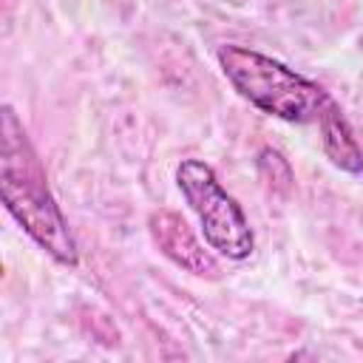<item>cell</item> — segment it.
Masks as SVG:
<instances>
[{
	"instance_id": "5b68a950",
	"label": "cell",
	"mask_w": 363,
	"mask_h": 363,
	"mask_svg": "<svg viewBox=\"0 0 363 363\" xmlns=\"http://www.w3.org/2000/svg\"><path fill=\"white\" fill-rule=\"evenodd\" d=\"M318 128H320L323 153L332 159V164L346 170V173H360L363 170V150H360V145L352 133V125L346 122L337 102H332L323 111V116L318 119Z\"/></svg>"
},
{
	"instance_id": "6da1fadb",
	"label": "cell",
	"mask_w": 363,
	"mask_h": 363,
	"mask_svg": "<svg viewBox=\"0 0 363 363\" xmlns=\"http://www.w3.org/2000/svg\"><path fill=\"white\" fill-rule=\"evenodd\" d=\"M3 150H0V193L6 210L17 224L60 264L77 267V244L68 233V224L54 204L45 173L37 153L31 150L17 116L11 108H3Z\"/></svg>"
},
{
	"instance_id": "277c9868",
	"label": "cell",
	"mask_w": 363,
	"mask_h": 363,
	"mask_svg": "<svg viewBox=\"0 0 363 363\" xmlns=\"http://www.w3.org/2000/svg\"><path fill=\"white\" fill-rule=\"evenodd\" d=\"M147 224H150L153 241L173 264H179L182 269H187L193 275H201V278H218L221 269H218L216 258L199 244V238L193 235V230L187 227V221L179 213L156 210Z\"/></svg>"
},
{
	"instance_id": "3957f363",
	"label": "cell",
	"mask_w": 363,
	"mask_h": 363,
	"mask_svg": "<svg viewBox=\"0 0 363 363\" xmlns=\"http://www.w3.org/2000/svg\"><path fill=\"white\" fill-rule=\"evenodd\" d=\"M176 184L190 210L199 216L204 241L233 261L250 258V252L255 250L250 221L238 201L221 187L213 167L201 159H184L176 167Z\"/></svg>"
},
{
	"instance_id": "7a4b0ae2",
	"label": "cell",
	"mask_w": 363,
	"mask_h": 363,
	"mask_svg": "<svg viewBox=\"0 0 363 363\" xmlns=\"http://www.w3.org/2000/svg\"><path fill=\"white\" fill-rule=\"evenodd\" d=\"M216 57L230 85L250 105L284 122H318L335 102L318 82L295 74L292 68L261 51L244 45H221Z\"/></svg>"
}]
</instances>
